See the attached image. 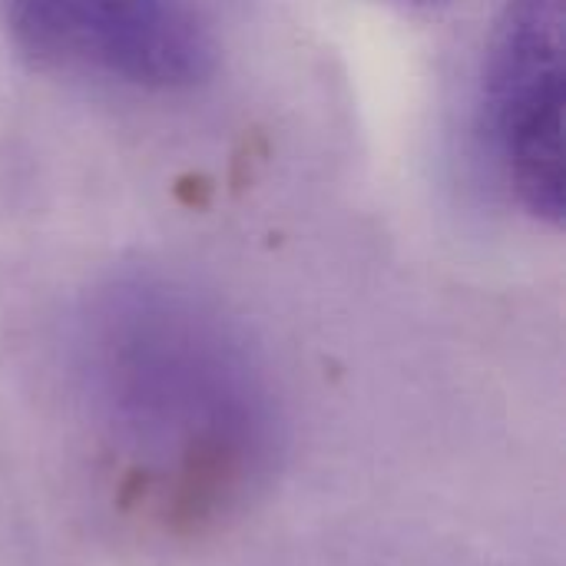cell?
Segmentation results:
<instances>
[{"instance_id": "cell-2", "label": "cell", "mask_w": 566, "mask_h": 566, "mask_svg": "<svg viewBox=\"0 0 566 566\" xmlns=\"http://www.w3.org/2000/svg\"><path fill=\"white\" fill-rule=\"evenodd\" d=\"M10 43L46 73L176 93L212 70V36L186 0H0Z\"/></svg>"}, {"instance_id": "cell-3", "label": "cell", "mask_w": 566, "mask_h": 566, "mask_svg": "<svg viewBox=\"0 0 566 566\" xmlns=\"http://www.w3.org/2000/svg\"><path fill=\"white\" fill-rule=\"evenodd\" d=\"M398 7H408V10H434V7H444L451 0H391Z\"/></svg>"}, {"instance_id": "cell-1", "label": "cell", "mask_w": 566, "mask_h": 566, "mask_svg": "<svg viewBox=\"0 0 566 566\" xmlns=\"http://www.w3.org/2000/svg\"><path fill=\"white\" fill-rule=\"evenodd\" d=\"M564 0H507L484 53L474 139L497 189L564 226Z\"/></svg>"}]
</instances>
